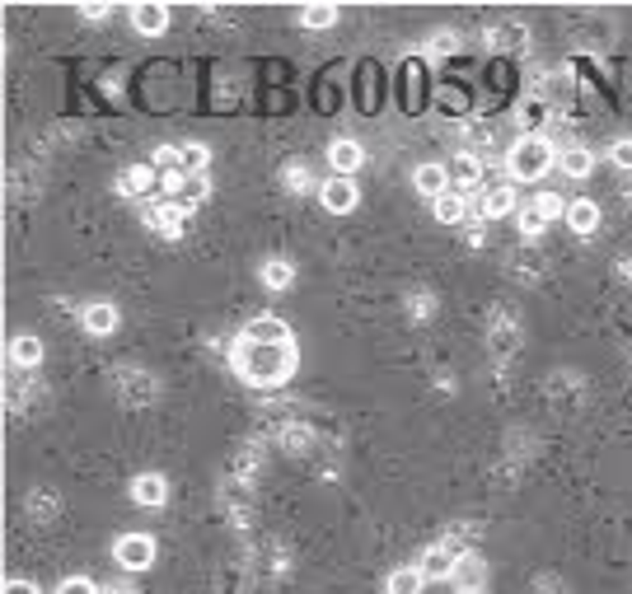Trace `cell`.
<instances>
[{
	"instance_id": "15",
	"label": "cell",
	"mask_w": 632,
	"mask_h": 594,
	"mask_svg": "<svg viewBox=\"0 0 632 594\" xmlns=\"http://www.w3.org/2000/svg\"><path fill=\"white\" fill-rule=\"evenodd\" d=\"M155 183H160V174H155V164H132V169H123V178H117V187H123V196H145Z\"/></svg>"
},
{
	"instance_id": "36",
	"label": "cell",
	"mask_w": 632,
	"mask_h": 594,
	"mask_svg": "<svg viewBox=\"0 0 632 594\" xmlns=\"http://www.w3.org/2000/svg\"><path fill=\"white\" fill-rule=\"evenodd\" d=\"M80 15H85V19H103V15H108V5H80Z\"/></svg>"
},
{
	"instance_id": "5",
	"label": "cell",
	"mask_w": 632,
	"mask_h": 594,
	"mask_svg": "<svg viewBox=\"0 0 632 594\" xmlns=\"http://www.w3.org/2000/svg\"><path fill=\"white\" fill-rule=\"evenodd\" d=\"M117 324H123V313H117L112 300H94V304L80 309V328L90 337H108V333H117Z\"/></svg>"
},
{
	"instance_id": "24",
	"label": "cell",
	"mask_w": 632,
	"mask_h": 594,
	"mask_svg": "<svg viewBox=\"0 0 632 594\" xmlns=\"http://www.w3.org/2000/svg\"><path fill=\"white\" fill-rule=\"evenodd\" d=\"M567 196H558V192H539L534 196V211H539V220L548 225V220H567Z\"/></svg>"
},
{
	"instance_id": "25",
	"label": "cell",
	"mask_w": 632,
	"mask_h": 594,
	"mask_svg": "<svg viewBox=\"0 0 632 594\" xmlns=\"http://www.w3.org/2000/svg\"><path fill=\"white\" fill-rule=\"evenodd\" d=\"M207 192H211L207 174H187L183 187H178V202H183V207H197V202H207Z\"/></svg>"
},
{
	"instance_id": "7",
	"label": "cell",
	"mask_w": 632,
	"mask_h": 594,
	"mask_svg": "<svg viewBox=\"0 0 632 594\" xmlns=\"http://www.w3.org/2000/svg\"><path fill=\"white\" fill-rule=\"evenodd\" d=\"M132 501H136L141 510H160V505L169 501V478H165V472H136Z\"/></svg>"
},
{
	"instance_id": "26",
	"label": "cell",
	"mask_w": 632,
	"mask_h": 594,
	"mask_svg": "<svg viewBox=\"0 0 632 594\" xmlns=\"http://www.w3.org/2000/svg\"><path fill=\"white\" fill-rule=\"evenodd\" d=\"M300 24L305 28H333L337 24V5H305L300 10Z\"/></svg>"
},
{
	"instance_id": "27",
	"label": "cell",
	"mask_w": 632,
	"mask_h": 594,
	"mask_svg": "<svg viewBox=\"0 0 632 594\" xmlns=\"http://www.w3.org/2000/svg\"><path fill=\"white\" fill-rule=\"evenodd\" d=\"M487 43L492 48H520L525 43V28L520 24H497V28H487Z\"/></svg>"
},
{
	"instance_id": "28",
	"label": "cell",
	"mask_w": 632,
	"mask_h": 594,
	"mask_svg": "<svg viewBox=\"0 0 632 594\" xmlns=\"http://www.w3.org/2000/svg\"><path fill=\"white\" fill-rule=\"evenodd\" d=\"M464 43H459V33H450V28H441V33H431V43H426V52L431 57H455Z\"/></svg>"
},
{
	"instance_id": "23",
	"label": "cell",
	"mask_w": 632,
	"mask_h": 594,
	"mask_svg": "<svg viewBox=\"0 0 632 594\" xmlns=\"http://www.w3.org/2000/svg\"><path fill=\"white\" fill-rule=\"evenodd\" d=\"M178 154H183V174H207V164H211V150L202 141H183Z\"/></svg>"
},
{
	"instance_id": "32",
	"label": "cell",
	"mask_w": 632,
	"mask_h": 594,
	"mask_svg": "<svg viewBox=\"0 0 632 594\" xmlns=\"http://www.w3.org/2000/svg\"><path fill=\"white\" fill-rule=\"evenodd\" d=\"M520 234H525V239H539V234H543V220H539V211H534V207H525V211H520Z\"/></svg>"
},
{
	"instance_id": "37",
	"label": "cell",
	"mask_w": 632,
	"mask_h": 594,
	"mask_svg": "<svg viewBox=\"0 0 632 594\" xmlns=\"http://www.w3.org/2000/svg\"><path fill=\"white\" fill-rule=\"evenodd\" d=\"M459 594H483V589H459Z\"/></svg>"
},
{
	"instance_id": "29",
	"label": "cell",
	"mask_w": 632,
	"mask_h": 594,
	"mask_svg": "<svg viewBox=\"0 0 632 594\" xmlns=\"http://www.w3.org/2000/svg\"><path fill=\"white\" fill-rule=\"evenodd\" d=\"M609 164L623 169V174H632V136H618V141L609 145Z\"/></svg>"
},
{
	"instance_id": "33",
	"label": "cell",
	"mask_w": 632,
	"mask_h": 594,
	"mask_svg": "<svg viewBox=\"0 0 632 594\" xmlns=\"http://www.w3.org/2000/svg\"><path fill=\"white\" fill-rule=\"evenodd\" d=\"M520 122H525V127H539V122H543V103H534V99H530V103L520 108Z\"/></svg>"
},
{
	"instance_id": "1",
	"label": "cell",
	"mask_w": 632,
	"mask_h": 594,
	"mask_svg": "<svg viewBox=\"0 0 632 594\" xmlns=\"http://www.w3.org/2000/svg\"><path fill=\"white\" fill-rule=\"evenodd\" d=\"M295 361H300L295 342H286V346L249 342V337L234 342V370H240L249 384H258V388H276V384H286V379L295 375Z\"/></svg>"
},
{
	"instance_id": "22",
	"label": "cell",
	"mask_w": 632,
	"mask_h": 594,
	"mask_svg": "<svg viewBox=\"0 0 632 594\" xmlns=\"http://www.w3.org/2000/svg\"><path fill=\"white\" fill-rule=\"evenodd\" d=\"M422 585H426V576H422V567H399L389 576V594H422Z\"/></svg>"
},
{
	"instance_id": "13",
	"label": "cell",
	"mask_w": 632,
	"mask_h": 594,
	"mask_svg": "<svg viewBox=\"0 0 632 594\" xmlns=\"http://www.w3.org/2000/svg\"><path fill=\"white\" fill-rule=\"evenodd\" d=\"M567 225H572V234H595L600 229V207L590 202V196H576L567 207Z\"/></svg>"
},
{
	"instance_id": "14",
	"label": "cell",
	"mask_w": 632,
	"mask_h": 594,
	"mask_svg": "<svg viewBox=\"0 0 632 594\" xmlns=\"http://www.w3.org/2000/svg\"><path fill=\"white\" fill-rule=\"evenodd\" d=\"M455 585H459V589H483V585H487V562H483V557H473V552H459Z\"/></svg>"
},
{
	"instance_id": "31",
	"label": "cell",
	"mask_w": 632,
	"mask_h": 594,
	"mask_svg": "<svg viewBox=\"0 0 632 594\" xmlns=\"http://www.w3.org/2000/svg\"><path fill=\"white\" fill-rule=\"evenodd\" d=\"M309 178H314V174H309V164H300V160H295V164H286V192H305V187H309Z\"/></svg>"
},
{
	"instance_id": "17",
	"label": "cell",
	"mask_w": 632,
	"mask_h": 594,
	"mask_svg": "<svg viewBox=\"0 0 632 594\" xmlns=\"http://www.w3.org/2000/svg\"><path fill=\"white\" fill-rule=\"evenodd\" d=\"M10 366H19V370L43 366V342H37L33 333H19V337L10 342Z\"/></svg>"
},
{
	"instance_id": "19",
	"label": "cell",
	"mask_w": 632,
	"mask_h": 594,
	"mask_svg": "<svg viewBox=\"0 0 632 594\" xmlns=\"http://www.w3.org/2000/svg\"><path fill=\"white\" fill-rule=\"evenodd\" d=\"M431 211H436V220L441 225H464L468 220V202H464V192H445V196H436V202H431Z\"/></svg>"
},
{
	"instance_id": "34",
	"label": "cell",
	"mask_w": 632,
	"mask_h": 594,
	"mask_svg": "<svg viewBox=\"0 0 632 594\" xmlns=\"http://www.w3.org/2000/svg\"><path fill=\"white\" fill-rule=\"evenodd\" d=\"M5 594H37V585H33V580H10Z\"/></svg>"
},
{
	"instance_id": "35",
	"label": "cell",
	"mask_w": 632,
	"mask_h": 594,
	"mask_svg": "<svg viewBox=\"0 0 632 594\" xmlns=\"http://www.w3.org/2000/svg\"><path fill=\"white\" fill-rule=\"evenodd\" d=\"M103 594H136V585H127V580H108Z\"/></svg>"
},
{
	"instance_id": "20",
	"label": "cell",
	"mask_w": 632,
	"mask_h": 594,
	"mask_svg": "<svg viewBox=\"0 0 632 594\" xmlns=\"http://www.w3.org/2000/svg\"><path fill=\"white\" fill-rule=\"evenodd\" d=\"M558 164H562L567 178H590V169H595V154H590L585 145H567V150L558 154Z\"/></svg>"
},
{
	"instance_id": "30",
	"label": "cell",
	"mask_w": 632,
	"mask_h": 594,
	"mask_svg": "<svg viewBox=\"0 0 632 594\" xmlns=\"http://www.w3.org/2000/svg\"><path fill=\"white\" fill-rule=\"evenodd\" d=\"M57 594H103V585H94L90 576H66L57 585Z\"/></svg>"
},
{
	"instance_id": "21",
	"label": "cell",
	"mask_w": 632,
	"mask_h": 594,
	"mask_svg": "<svg viewBox=\"0 0 632 594\" xmlns=\"http://www.w3.org/2000/svg\"><path fill=\"white\" fill-rule=\"evenodd\" d=\"M183 220H187V207L183 202H165V207L150 211V225L165 229V234H183Z\"/></svg>"
},
{
	"instance_id": "10",
	"label": "cell",
	"mask_w": 632,
	"mask_h": 594,
	"mask_svg": "<svg viewBox=\"0 0 632 594\" xmlns=\"http://www.w3.org/2000/svg\"><path fill=\"white\" fill-rule=\"evenodd\" d=\"M412 183H417L422 196H431V202H436V196H445V192L455 187V178H450L445 164H422V169L412 174Z\"/></svg>"
},
{
	"instance_id": "16",
	"label": "cell",
	"mask_w": 632,
	"mask_h": 594,
	"mask_svg": "<svg viewBox=\"0 0 632 594\" xmlns=\"http://www.w3.org/2000/svg\"><path fill=\"white\" fill-rule=\"evenodd\" d=\"M450 178H455V192H473V187H478V183H483V164H478V154H455Z\"/></svg>"
},
{
	"instance_id": "18",
	"label": "cell",
	"mask_w": 632,
	"mask_h": 594,
	"mask_svg": "<svg viewBox=\"0 0 632 594\" xmlns=\"http://www.w3.org/2000/svg\"><path fill=\"white\" fill-rule=\"evenodd\" d=\"M258 276H262V286H267V291L282 295V291H291V281H295V267H291L286 258H267V262L258 267Z\"/></svg>"
},
{
	"instance_id": "11",
	"label": "cell",
	"mask_w": 632,
	"mask_h": 594,
	"mask_svg": "<svg viewBox=\"0 0 632 594\" xmlns=\"http://www.w3.org/2000/svg\"><path fill=\"white\" fill-rule=\"evenodd\" d=\"M244 337H249V342H272V346L295 342V337H291V328H286L282 319H272V313H258V319L244 328Z\"/></svg>"
},
{
	"instance_id": "8",
	"label": "cell",
	"mask_w": 632,
	"mask_h": 594,
	"mask_svg": "<svg viewBox=\"0 0 632 594\" xmlns=\"http://www.w3.org/2000/svg\"><path fill=\"white\" fill-rule=\"evenodd\" d=\"M422 576L426 580H455V567H459V552L450 547V543H436V547H426L422 552Z\"/></svg>"
},
{
	"instance_id": "12",
	"label": "cell",
	"mask_w": 632,
	"mask_h": 594,
	"mask_svg": "<svg viewBox=\"0 0 632 594\" xmlns=\"http://www.w3.org/2000/svg\"><path fill=\"white\" fill-rule=\"evenodd\" d=\"M510 211H516V187L510 183H497V187L483 192V220H501Z\"/></svg>"
},
{
	"instance_id": "4",
	"label": "cell",
	"mask_w": 632,
	"mask_h": 594,
	"mask_svg": "<svg viewBox=\"0 0 632 594\" xmlns=\"http://www.w3.org/2000/svg\"><path fill=\"white\" fill-rule=\"evenodd\" d=\"M319 202H324V211L328 216H347V211H357V202H361V192H357V178H328L324 187H319Z\"/></svg>"
},
{
	"instance_id": "2",
	"label": "cell",
	"mask_w": 632,
	"mask_h": 594,
	"mask_svg": "<svg viewBox=\"0 0 632 594\" xmlns=\"http://www.w3.org/2000/svg\"><path fill=\"white\" fill-rule=\"evenodd\" d=\"M552 160H558V150H552V141H548V136H539V132H525L516 145H510V154H506V169H510V178L534 183V178H543V174L552 169Z\"/></svg>"
},
{
	"instance_id": "6",
	"label": "cell",
	"mask_w": 632,
	"mask_h": 594,
	"mask_svg": "<svg viewBox=\"0 0 632 594\" xmlns=\"http://www.w3.org/2000/svg\"><path fill=\"white\" fill-rule=\"evenodd\" d=\"M328 164H333V174L337 178H351L361 164H366V150H361V141H351V136H337V141H328Z\"/></svg>"
},
{
	"instance_id": "3",
	"label": "cell",
	"mask_w": 632,
	"mask_h": 594,
	"mask_svg": "<svg viewBox=\"0 0 632 594\" xmlns=\"http://www.w3.org/2000/svg\"><path fill=\"white\" fill-rule=\"evenodd\" d=\"M155 552H160V547H155L150 534H123L112 543V557H117V567H123V571H150Z\"/></svg>"
},
{
	"instance_id": "9",
	"label": "cell",
	"mask_w": 632,
	"mask_h": 594,
	"mask_svg": "<svg viewBox=\"0 0 632 594\" xmlns=\"http://www.w3.org/2000/svg\"><path fill=\"white\" fill-rule=\"evenodd\" d=\"M132 28L145 33V37H160L169 28V10L160 0H141V5H132Z\"/></svg>"
}]
</instances>
